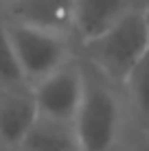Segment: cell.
I'll return each instance as SVG.
<instances>
[{
  "label": "cell",
  "mask_w": 149,
  "mask_h": 151,
  "mask_svg": "<svg viewBox=\"0 0 149 151\" xmlns=\"http://www.w3.org/2000/svg\"><path fill=\"white\" fill-rule=\"evenodd\" d=\"M79 46L86 64L103 75L112 86L121 88L132 68L149 50V31L143 2L132 7L110 29Z\"/></svg>",
  "instance_id": "cell-1"
},
{
  "label": "cell",
  "mask_w": 149,
  "mask_h": 151,
  "mask_svg": "<svg viewBox=\"0 0 149 151\" xmlns=\"http://www.w3.org/2000/svg\"><path fill=\"white\" fill-rule=\"evenodd\" d=\"M83 94L73 118L79 151H112L123 127V105L116 86L81 59Z\"/></svg>",
  "instance_id": "cell-2"
},
{
  "label": "cell",
  "mask_w": 149,
  "mask_h": 151,
  "mask_svg": "<svg viewBox=\"0 0 149 151\" xmlns=\"http://www.w3.org/2000/svg\"><path fill=\"white\" fill-rule=\"evenodd\" d=\"M2 22L7 29L9 42H11L15 61H18L20 72H22V79L31 86L44 79L46 75L55 72L57 68H61L66 61L75 57L70 35L27 27V24L11 22L4 18Z\"/></svg>",
  "instance_id": "cell-3"
},
{
  "label": "cell",
  "mask_w": 149,
  "mask_h": 151,
  "mask_svg": "<svg viewBox=\"0 0 149 151\" xmlns=\"http://www.w3.org/2000/svg\"><path fill=\"white\" fill-rule=\"evenodd\" d=\"M81 94H83V66L77 57L33 83L37 116L61 123H73L81 103Z\"/></svg>",
  "instance_id": "cell-4"
},
{
  "label": "cell",
  "mask_w": 149,
  "mask_h": 151,
  "mask_svg": "<svg viewBox=\"0 0 149 151\" xmlns=\"http://www.w3.org/2000/svg\"><path fill=\"white\" fill-rule=\"evenodd\" d=\"M37 118L33 86L22 83H0V145L15 151L22 145L27 132Z\"/></svg>",
  "instance_id": "cell-5"
},
{
  "label": "cell",
  "mask_w": 149,
  "mask_h": 151,
  "mask_svg": "<svg viewBox=\"0 0 149 151\" xmlns=\"http://www.w3.org/2000/svg\"><path fill=\"white\" fill-rule=\"evenodd\" d=\"M11 22L73 37V0H11L0 9Z\"/></svg>",
  "instance_id": "cell-6"
},
{
  "label": "cell",
  "mask_w": 149,
  "mask_h": 151,
  "mask_svg": "<svg viewBox=\"0 0 149 151\" xmlns=\"http://www.w3.org/2000/svg\"><path fill=\"white\" fill-rule=\"evenodd\" d=\"M140 2L143 0H73V37L79 44L96 37Z\"/></svg>",
  "instance_id": "cell-7"
},
{
  "label": "cell",
  "mask_w": 149,
  "mask_h": 151,
  "mask_svg": "<svg viewBox=\"0 0 149 151\" xmlns=\"http://www.w3.org/2000/svg\"><path fill=\"white\" fill-rule=\"evenodd\" d=\"M20 151H79L73 123L37 116L27 132ZM15 149V151H18Z\"/></svg>",
  "instance_id": "cell-8"
},
{
  "label": "cell",
  "mask_w": 149,
  "mask_h": 151,
  "mask_svg": "<svg viewBox=\"0 0 149 151\" xmlns=\"http://www.w3.org/2000/svg\"><path fill=\"white\" fill-rule=\"evenodd\" d=\"M121 88L125 90L127 101H130L132 110L138 114V118L149 123V50L132 68Z\"/></svg>",
  "instance_id": "cell-9"
},
{
  "label": "cell",
  "mask_w": 149,
  "mask_h": 151,
  "mask_svg": "<svg viewBox=\"0 0 149 151\" xmlns=\"http://www.w3.org/2000/svg\"><path fill=\"white\" fill-rule=\"evenodd\" d=\"M22 81H24L22 72H20V66L15 61L4 22L0 18V83H22Z\"/></svg>",
  "instance_id": "cell-10"
},
{
  "label": "cell",
  "mask_w": 149,
  "mask_h": 151,
  "mask_svg": "<svg viewBox=\"0 0 149 151\" xmlns=\"http://www.w3.org/2000/svg\"><path fill=\"white\" fill-rule=\"evenodd\" d=\"M143 9H145V20H147V31H149V0H143Z\"/></svg>",
  "instance_id": "cell-11"
},
{
  "label": "cell",
  "mask_w": 149,
  "mask_h": 151,
  "mask_svg": "<svg viewBox=\"0 0 149 151\" xmlns=\"http://www.w3.org/2000/svg\"><path fill=\"white\" fill-rule=\"evenodd\" d=\"M7 2H11V0H0V9H2L4 4H7Z\"/></svg>",
  "instance_id": "cell-12"
},
{
  "label": "cell",
  "mask_w": 149,
  "mask_h": 151,
  "mask_svg": "<svg viewBox=\"0 0 149 151\" xmlns=\"http://www.w3.org/2000/svg\"><path fill=\"white\" fill-rule=\"evenodd\" d=\"M18 151H20V149H18Z\"/></svg>",
  "instance_id": "cell-13"
}]
</instances>
